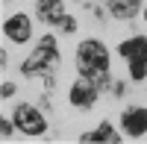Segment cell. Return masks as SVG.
<instances>
[{"mask_svg": "<svg viewBox=\"0 0 147 144\" xmlns=\"http://www.w3.org/2000/svg\"><path fill=\"white\" fill-rule=\"evenodd\" d=\"M12 121L21 129L24 135H44L47 133V118L30 103H21L15 112H12Z\"/></svg>", "mask_w": 147, "mask_h": 144, "instance_id": "277c9868", "label": "cell"}, {"mask_svg": "<svg viewBox=\"0 0 147 144\" xmlns=\"http://www.w3.org/2000/svg\"><path fill=\"white\" fill-rule=\"evenodd\" d=\"M97 94H100V82H97V79H88V77H82L80 82H74V85H71L68 100H71V106L88 109V106H94Z\"/></svg>", "mask_w": 147, "mask_h": 144, "instance_id": "5b68a950", "label": "cell"}, {"mask_svg": "<svg viewBox=\"0 0 147 144\" xmlns=\"http://www.w3.org/2000/svg\"><path fill=\"white\" fill-rule=\"evenodd\" d=\"M77 68L82 77L88 79H97L103 88V82L109 79V50L103 41L97 38H85L80 47H77Z\"/></svg>", "mask_w": 147, "mask_h": 144, "instance_id": "6da1fadb", "label": "cell"}, {"mask_svg": "<svg viewBox=\"0 0 147 144\" xmlns=\"http://www.w3.org/2000/svg\"><path fill=\"white\" fill-rule=\"evenodd\" d=\"M138 9H141V0H109V12H112V18H118V21L136 18Z\"/></svg>", "mask_w": 147, "mask_h": 144, "instance_id": "30bf717a", "label": "cell"}, {"mask_svg": "<svg viewBox=\"0 0 147 144\" xmlns=\"http://www.w3.org/2000/svg\"><path fill=\"white\" fill-rule=\"evenodd\" d=\"M3 32H6V38L12 41H30V35H32V24H30V15H24V12H18V15H12L3 21Z\"/></svg>", "mask_w": 147, "mask_h": 144, "instance_id": "52a82bcc", "label": "cell"}, {"mask_svg": "<svg viewBox=\"0 0 147 144\" xmlns=\"http://www.w3.org/2000/svg\"><path fill=\"white\" fill-rule=\"evenodd\" d=\"M121 127H124V133L138 138L147 133V109L144 106H129V109H124V115H121Z\"/></svg>", "mask_w": 147, "mask_h": 144, "instance_id": "8992f818", "label": "cell"}, {"mask_svg": "<svg viewBox=\"0 0 147 144\" xmlns=\"http://www.w3.org/2000/svg\"><path fill=\"white\" fill-rule=\"evenodd\" d=\"M118 53L129 62V79L141 82L147 77V38H144V35H136V38L121 41Z\"/></svg>", "mask_w": 147, "mask_h": 144, "instance_id": "3957f363", "label": "cell"}, {"mask_svg": "<svg viewBox=\"0 0 147 144\" xmlns=\"http://www.w3.org/2000/svg\"><path fill=\"white\" fill-rule=\"evenodd\" d=\"M56 27L62 30V32H74V30H77V18H71V15H65L62 21L56 24Z\"/></svg>", "mask_w": 147, "mask_h": 144, "instance_id": "8fae6325", "label": "cell"}, {"mask_svg": "<svg viewBox=\"0 0 147 144\" xmlns=\"http://www.w3.org/2000/svg\"><path fill=\"white\" fill-rule=\"evenodd\" d=\"M59 65V47H56V38L53 35H41L38 38V47L30 59H24L21 65V74L24 77H50L53 68Z\"/></svg>", "mask_w": 147, "mask_h": 144, "instance_id": "7a4b0ae2", "label": "cell"}, {"mask_svg": "<svg viewBox=\"0 0 147 144\" xmlns=\"http://www.w3.org/2000/svg\"><path fill=\"white\" fill-rule=\"evenodd\" d=\"M35 15H38V21L41 24H56L65 18V3L62 0H38L35 3Z\"/></svg>", "mask_w": 147, "mask_h": 144, "instance_id": "ba28073f", "label": "cell"}, {"mask_svg": "<svg viewBox=\"0 0 147 144\" xmlns=\"http://www.w3.org/2000/svg\"><path fill=\"white\" fill-rule=\"evenodd\" d=\"M80 141H82V144H118V141H121V135L115 133V127L109 124V121H103L100 127L94 129V133H82V135H80Z\"/></svg>", "mask_w": 147, "mask_h": 144, "instance_id": "9c48e42d", "label": "cell"}, {"mask_svg": "<svg viewBox=\"0 0 147 144\" xmlns=\"http://www.w3.org/2000/svg\"><path fill=\"white\" fill-rule=\"evenodd\" d=\"M12 127H15V121H6V118H0V138H9L12 135Z\"/></svg>", "mask_w": 147, "mask_h": 144, "instance_id": "7c38bea8", "label": "cell"}, {"mask_svg": "<svg viewBox=\"0 0 147 144\" xmlns=\"http://www.w3.org/2000/svg\"><path fill=\"white\" fill-rule=\"evenodd\" d=\"M15 91H18V85H15V82H3V85H0V97L6 100V97H12Z\"/></svg>", "mask_w": 147, "mask_h": 144, "instance_id": "4fadbf2b", "label": "cell"}]
</instances>
